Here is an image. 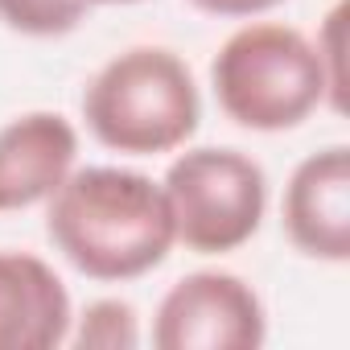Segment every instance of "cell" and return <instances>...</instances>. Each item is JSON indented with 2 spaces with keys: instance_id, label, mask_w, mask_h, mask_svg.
I'll return each instance as SVG.
<instances>
[{
  "instance_id": "11",
  "label": "cell",
  "mask_w": 350,
  "mask_h": 350,
  "mask_svg": "<svg viewBox=\"0 0 350 350\" xmlns=\"http://www.w3.org/2000/svg\"><path fill=\"white\" fill-rule=\"evenodd\" d=\"M202 13H215V17H256V13H268L276 9L280 0H190Z\"/></svg>"
},
{
  "instance_id": "3",
  "label": "cell",
  "mask_w": 350,
  "mask_h": 350,
  "mask_svg": "<svg viewBox=\"0 0 350 350\" xmlns=\"http://www.w3.org/2000/svg\"><path fill=\"white\" fill-rule=\"evenodd\" d=\"M211 79L219 107L252 132L297 128L329 95L317 46L288 25H247L231 33Z\"/></svg>"
},
{
  "instance_id": "8",
  "label": "cell",
  "mask_w": 350,
  "mask_h": 350,
  "mask_svg": "<svg viewBox=\"0 0 350 350\" xmlns=\"http://www.w3.org/2000/svg\"><path fill=\"white\" fill-rule=\"evenodd\" d=\"M66 329L70 297L58 272L29 252H0V350H50Z\"/></svg>"
},
{
  "instance_id": "9",
  "label": "cell",
  "mask_w": 350,
  "mask_h": 350,
  "mask_svg": "<svg viewBox=\"0 0 350 350\" xmlns=\"http://www.w3.org/2000/svg\"><path fill=\"white\" fill-rule=\"evenodd\" d=\"M87 17V0H0V21L25 38H62Z\"/></svg>"
},
{
  "instance_id": "2",
  "label": "cell",
  "mask_w": 350,
  "mask_h": 350,
  "mask_svg": "<svg viewBox=\"0 0 350 350\" xmlns=\"http://www.w3.org/2000/svg\"><path fill=\"white\" fill-rule=\"evenodd\" d=\"M87 128L99 144L132 157L182 148L202 116L190 66L161 46H136L111 58L83 95Z\"/></svg>"
},
{
  "instance_id": "1",
  "label": "cell",
  "mask_w": 350,
  "mask_h": 350,
  "mask_svg": "<svg viewBox=\"0 0 350 350\" xmlns=\"http://www.w3.org/2000/svg\"><path fill=\"white\" fill-rule=\"evenodd\" d=\"M46 231L91 280H136L178 243L165 190L132 169L91 165L50 194Z\"/></svg>"
},
{
  "instance_id": "10",
  "label": "cell",
  "mask_w": 350,
  "mask_h": 350,
  "mask_svg": "<svg viewBox=\"0 0 350 350\" xmlns=\"http://www.w3.org/2000/svg\"><path fill=\"white\" fill-rule=\"evenodd\" d=\"M83 329H79V346H103V350H120V346H136V313L124 301H95L83 313Z\"/></svg>"
},
{
  "instance_id": "4",
  "label": "cell",
  "mask_w": 350,
  "mask_h": 350,
  "mask_svg": "<svg viewBox=\"0 0 350 350\" xmlns=\"http://www.w3.org/2000/svg\"><path fill=\"white\" fill-rule=\"evenodd\" d=\"M173 231L190 252L219 256L243 247L264 219L268 178L235 148H190L165 173Z\"/></svg>"
},
{
  "instance_id": "12",
  "label": "cell",
  "mask_w": 350,
  "mask_h": 350,
  "mask_svg": "<svg viewBox=\"0 0 350 350\" xmlns=\"http://www.w3.org/2000/svg\"><path fill=\"white\" fill-rule=\"evenodd\" d=\"M87 5H136V0H87Z\"/></svg>"
},
{
  "instance_id": "7",
  "label": "cell",
  "mask_w": 350,
  "mask_h": 350,
  "mask_svg": "<svg viewBox=\"0 0 350 350\" xmlns=\"http://www.w3.org/2000/svg\"><path fill=\"white\" fill-rule=\"evenodd\" d=\"M79 136L54 111H29L0 128V211L46 202L75 169Z\"/></svg>"
},
{
  "instance_id": "6",
  "label": "cell",
  "mask_w": 350,
  "mask_h": 350,
  "mask_svg": "<svg viewBox=\"0 0 350 350\" xmlns=\"http://www.w3.org/2000/svg\"><path fill=\"white\" fill-rule=\"evenodd\" d=\"M284 231L313 260H350V148L329 144L305 157L284 190Z\"/></svg>"
},
{
  "instance_id": "5",
  "label": "cell",
  "mask_w": 350,
  "mask_h": 350,
  "mask_svg": "<svg viewBox=\"0 0 350 350\" xmlns=\"http://www.w3.org/2000/svg\"><path fill=\"white\" fill-rule=\"evenodd\" d=\"M264 305L231 272H194L178 280L152 321L161 350H256L264 342Z\"/></svg>"
}]
</instances>
